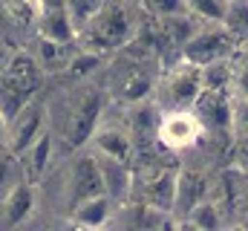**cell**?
<instances>
[{"instance_id": "obj_1", "label": "cell", "mask_w": 248, "mask_h": 231, "mask_svg": "<svg viewBox=\"0 0 248 231\" xmlns=\"http://www.w3.org/2000/svg\"><path fill=\"white\" fill-rule=\"evenodd\" d=\"M139 23L141 20H139V9L136 6H127V3H101L98 15L75 38V47L107 58V55H113V52H119V50H127L136 41Z\"/></svg>"}, {"instance_id": "obj_2", "label": "cell", "mask_w": 248, "mask_h": 231, "mask_svg": "<svg viewBox=\"0 0 248 231\" xmlns=\"http://www.w3.org/2000/svg\"><path fill=\"white\" fill-rule=\"evenodd\" d=\"M101 107H104V96L98 87L87 84L78 90V96L69 107V118L63 124V139H66L69 150L84 148L93 139V133L101 127Z\"/></svg>"}, {"instance_id": "obj_3", "label": "cell", "mask_w": 248, "mask_h": 231, "mask_svg": "<svg viewBox=\"0 0 248 231\" xmlns=\"http://www.w3.org/2000/svg\"><path fill=\"white\" fill-rule=\"evenodd\" d=\"M202 93V81H199V69L190 66V64H173L165 78L156 84V96L153 101L159 104L162 113H170V110H190L196 104Z\"/></svg>"}, {"instance_id": "obj_4", "label": "cell", "mask_w": 248, "mask_h": 231, "mask_svg": "<svg viewBox=\"0 0 248 231\" xmlns=\"http://www.w3.org/2000/svg\"><path fill=\"white\" fill-rule=\"evenodd\" d=\"M234 55H237V41L222 26H202L179 52L182 64H190L196 69L217 64V61H228Z\"/></svg>"}, {"instance_id": "obj_5", "label": "cell", "mask_w": 248, "mask_h": 231, "mask_svg": "<svg viewBox=\"0 0 248 231\" xmlns=\"http://www.w3.org/2000/svg\"><path fill=\"white\" fill-rule=\"evenodd\" d=\"M202 136H205L202 124L193 116V110H170V113H162L159 130H156V145L168 153H182L187 148L199 145Z\"/></svg>"}, {"instance_id": "obj_6", "label": "cell", "mask_w": 248, "mask_h": 231, "mask_svg": "<svg viewBox=\"0 0 248 231\" xmlns=\"http://www.w3.org/2000/svg\"><path fill=\"white\" fill-rule=\"evenodd\" d=\"M46 130V104L32 99L15 118H9V153L17 159L32 148V142Z\"/></svg>"}, {"instance_id": "obj_7", "label": "cell", "mask_w": 248, "mask_h": 231, "mask_svg": "<svg viewBox=\"0 0 248 231\" xmlns=\"http://www.w3.org/2000/svg\"><path fill=\"white\" fill-rule=\"evenodd\" d=\"M202 124V133H234V99L228 93H199L190 107Z\"/></svg>"}, {"instance_id": "obj_8", "label": "cell", "mask_w": 248, "mask_h": 231, "mask_svg": "<svg viewBox=\"0 0 248 231\" xmlns=\"http://www.w3.org/2000/svg\"><path fill=\"white\" fill-rule=\"evenodd\" d=\"M153 96H156V72L150 69V64H144L139 55L130 52V66L119 78V99L127 107H136L153 101Z\"/></svg>"}, {"instance_id": "obj_9", "label": "cell", "mask_w": 248, "mask_h": 231, "mask_svg": "<svg viewBox=\"0 0 248 231\" xmlns=\"http://www.w3.org/2000/svg\"><path fill=\"white\" fill-rule=\"evenodd\" d=\"M90 145H93V153H95V156L122 162L127 168L136 162V145H133L130 133L124 130L122 124H101V127L93 133Z\"/></svg>"}, {"instance_id": "obj_10", "label": "cell", "mask_w": 248, "mask_h": 231, "mask_svg": "<svg viewBox=\"0 0 248 231\" xmlns=\"http://www.w3.org/2000/svg\"><path fill=\"white\" fill-rule=\"evenodd\" d=\"M101 194H104V185H101L95 156L93 153L78 156L72 162V171H69V202H72V208H78L81 202H87L93 197H101Z\"/></svg>"}, {"instance_id": "obj_11", "label": "cell", "mask_w": 248, "mask_h": 231, "mask_svg": "<svg viewBox=\"0 0 248 231\" xmlns=\"http://www.w3.org/2000/svg\"><path fill=\"white\" fill-rule=\"evenodd\" d=\"M35 199H38V188L29 185L26 179H17L9 194L0 199V223L6 229H17L23 226L32 214H35Z\"/></svg>"}, {"instance_id": "obj_12", "label": "cell", "mask_w": 248, "mask_h": 231, "mask_svg": "<svg viewBox=\"0 0 248 231\" xmlns=\"http://www.w3.org/2000/svg\"><path fill=\"white\" fill-rule=\"evenodd\" d=\"M35 32L44 41L61 44V47H75V29L69 23L66 3H41V15H38Z\"/></svg>"}, {"instance_id": "obj_13", "label": "cell", "mask_w": 248, "mask_h": 231, "mask_svg": "<svg viewBox=\"0 0 248 231\" xmlns=\"http://www.w3.org/2000/svg\"><path fill=\"white\" fill-rule=\"evenodd\" d=\"M205 199H211V185L205 176H199L196 171L176 173V199H173V211H170L176 220H187V214Z\"/></svg>"}, {"instance_id": "obj_14", "label": "cell", "mask_w": 248, "mask_h": 231, "mask_svg": "<svg viewBox=\"0 0 248 231\" xmlns=\"http://www.w3.org/2000/svg\"><path fill=\"white\" fill-rule=\"evenodd\" d=\"M52 153H55L52 133H49V130H44V133L32 142V148H29L26 153H20V156H17L20 176H23L29 185H38V182H41V176L49 171V165H52Z\"/></svg>"}, {"instance_id": "obj_15", "label": "cell", "mask_w": 248, "mask_h": 231, "mask_svg": "<svg viewBox=\"0 0 248 231\" xmlns=\"http://www.w3.org/2000/svg\"><path fill=\"white\" fill-rule=\"evenodd\" d=\"M95 156V153H93ZM98 162V173H101V185H104V197L116 205L124 202L130 194H133V173L127 165L122 162H113V159H104V156H95Z\"/></svg>"}, {"instance_id": "obj_16", "label": "cell", "mask_w": 248, "mask_h": 231, "mask_svg": "<svg viewBox=\"0 0 248 231\" xmlns=\"http://www.w3.org/2000/svg\"><path fill=\"white\" fill-rule=\"evenodd\" d=\"M72 217H75V226L78 229H104L113 217V202L101 194V197H93L87 202H81L78 208H72Z\"/></svg>"}, {"instance_id": "obj_17", "label": "cell", "mask_w": 248, "mask_h": 231, "mask_svg": "<svg viewBox=\"0 0 248 231\" xmlns=\"http://www.w3.org/2000/svg\"><path fill=\"white\" fill-rule=\"evenodd\" d=\"M231 78H234V58L217 61V64H208L199 69L202 93H228L231 96Z\"/></svg>"}, {"instance_id": "obj_18", "label": "cell", "mask_w": 248, "mask_h": 231, "mask_svg": "<svg viewBox=\"0 0 248 231\" xmlns=\"http://www.w3.org/2000/svg\"><path fill=\"white\" fill-rule=\"evenodd\" d=\"M72 52H75L72 47H61V44H52V41L38 38L32 55H35L38 66H41L44 72H61V69H66V64H69Z\"/></svg>"}, {"instance_id": "obj_19", "label": "cell", "mask_w": 248, "mask_h": 231, "mask_svg": "<svg viewBox=\"0 0 248 231\" xmlns=\"http://www.w3.org/2000/svg\"><path fill=\"white\" fill-rule=\"evenodd\" d=\"M187 223H193L199 231H225V220H222V211L214 199H205L199 202L190 214H187Z\"/></svg>"}, {"instance_id": "obj_20", "label": "cell", "mask_w": 248, "mask_h": 231, "mask_svg": "<svg viewBox=\"0 0 248 231\" xmlns=\"http://www.w3.org/2000/svg\"><path fill=\"white\" fill-rule=\"evenodd\" d=\"M187 12L202 26H222L225 12H228V3H222V0H190L187 3Z\"/></svg>"}, {"instance_id": "obj_21", "label": "cell", "mask_w": 248, "mask_h": 231, "mask_svg": "<svg viewBox=\"0 0 248 231\" xmlns=\"http://www.w3.org/2000/svg\"><path fill=\"white\" fill-rule=\"evenodd\" d=\"M222 29H225L237 44L248 41V3H228Z\"/></svg>"}, {"instance_id": "obj_22", "label": "cell", "mask_w": 248, "mask_h": 231, "mask_svg": "<svg viewBox=\"0 0 248 231\" xmlns=\"http://www.w3.org/2000/svg\"><path fill=\"white\" fill-rule=\"evenodd\" d=\"M107 58L95 55V52H87V50H75L72 52V58H69V64H66V75L69 78H75V81H81V78H90L101 64H104Z\"/></svg>"}, {"instance_id": "obj_23", "label": "cell", "mask_w": 248, "mask_h": 231, "mask_svg": "<svg viewBox=\"0 0 248 231\" xmlns=\"http://www.w3.org/2000/svg\"><path fill=\"white\" fill-rule=\"evenodd\" d=\"M6 15L12 17L15 26L26 29V26H38V15H41V3H9L6 6Z\"/></svg>"}, {"instance_id": "obj_24", "label": "cell", "mask_w": 248, "mask_h": 231, "mask_svg": "<svg viewBox=\"0 0 248 231\" xmlns=\"http://www.w3.org/2000/svg\"><path fill=\"white\" fill-rule=\"evenodd\" d=\"M17 179H23V176H20L17 159H15L9 150H3V153H0V199L9 194V188H12Z\"/></svg>"}, {"instance_id": "obj_25", "label": "cell", "mask_w": 248, "mask_h": 231, "mask_svg": "<svg viewBox=\"0 0 248 231\" xmlns=\"http://www.w3.org/2000/svg\"><path fill=\"white\" fill-rule=\"evenodd\" d=\"M231 99H234V101H248V58H237V55H234Z\"/></svg>"}, {"instance_id": "obj_26", "label": "cell", "mask_w": 248, "mask_h": 231, "mask_svg": "<svg viewBox=\"0 0 248 231\" xmlns=\"http://www.w3.org/2000/svg\"><path fill=\"white\" fill-rule=\"evenodd\" d=\"M234 165L240 173H248V133L234 139Z\"/></svg>"}, {"instance_id": "obj_27", "label": "cell", "mask_w": 248, "mask_h": 231, "mask_svg": "<svg viewBox=\"0 0 248 231\" xmlns=\"http://www.w3.org/2000/svg\"><path fill=\"white\" fill-rule=\"evenodd\" d=\"M3 150H9V121L0 113V153H3Z\"/></svg>"}, {"instance_id": "obj_28", "label": "cell", "mask_w": 248, "mask_h": 231, "mask_svg": "<svg viewBox=\"0 0 248 231\" xmlns=\"http://www.w3.org/2000/svg\"><path fill=\"white\" fill-rule=\"evenodd\" d=\"M9 58H12V50H9V47H3V44H0V69H3V66H6V61H9Z\"/></svg>"}, {"instance_id": "obj_29", "label": "cell", "mask_w": 248, "mask_h": 231, "mask_svg": "<svg viewBox=\"0 0 248 231\" xmlns=\"http://www.w3.org/2000/svg\"><path fill=\"white\" fill-rule=\"evenodd\" d=\"M176 223H179V231H199L193 223H187V220H176Z\"/></svg>"}, {"instance_id": "obj_30", "label": "cell", "mask_w": 248, "mask_h": 231, "mask_svg": "<svg viewBox=\"0 0 248 231\" xmlns=\"http://www.w3.org/2000/svg\"><path fill=\"white\" fill-rule=\"evenodd\" d=\"M243 188L248 191V173H243Z\"/></svg>"}, {"instance_id": "obj_31", "label": "cell", "mask_w": 248, "mask_h": 231, "mask_svg": "<svg viewBox=\"0 0 248 231\" xmlns=\"http://www.w3.org/2000/svg\"><path fill=\"white\" fill-rule=\"evenodd\" d=\"M78 231H101V229H78Z\"/></svg>"}]
</instances>
